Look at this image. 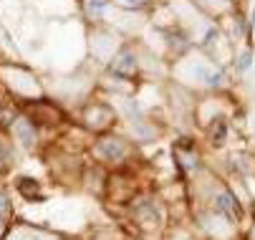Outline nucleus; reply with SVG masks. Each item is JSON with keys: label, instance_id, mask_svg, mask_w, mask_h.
Returning <instances> with one entry per match:
<instances>
[{"label": "nucleus", "instance_id": "2", "mask_svg": "<svg viewBox=\"0 0 255 240\" xmlns=\"http://www.w3.org/2000/svg\"><path fill=\"white\" fill-rule=\"evenodd\" d=\"M15 136L25 147H33L35 144V129L30 126V121H15Z\"/></svg>", "mask_w": 255, "mask_h": 240}, {"label": "nucleus", "instance_id": "8", "mask_svg": "<svg viewBox=\"0 0 255 240\" xmlns=\"http://www.w3.org/2000/svg\"><path fill=\"white\" fill-rule=\"evenodd\" d=\"M250 63H253V56H250V53H243V56H240V63H238V66H240V71L250 68Z\"/></svg>", "mask_w": 255, "mask_h": 240}, {"label": "nucleus", "instance_id": "3", "mask_svg": "<svg viewBox=\"0 0 255 240\" xmlns=\"http://www.w3.org/2000/svg\"><path fill=\"white\" fill-rule=\"evenodd\" d=\"M99 152H101L104 157H109V159H117V157H124V147H122V144H119L117 139H106V142H101Z\"/></svg>", "mask_w": 255, "mask_h": 240}, {"label": "nucleus", "instance_id": "4", "mask_svg": "<svg viewBox=\"0 0 255 240\" xmlns=\"http://www.w3.org/2000/svg\"><path fill=\"white\" fill-rule=\"evenodd\" d=\"M114 68H117L119 74H131L134 68H136V61H134V56H131V53H122V56L117 58Z\"/></svg>", "mask_w": 255, "mask_h": 240}, {"label": "nucleus", "instance_id": "7", "mask_svg": "<svg viewBox=\"0 0 255 240\" xmlns=\"http://www.w3.org/2000/svg\"><path fill=\"white\" fill-rule=\"evenodd\" d=\"M20 192L28 195V197H35V192H38V185H28V180H20Z\"/></svg>", "mask_w": 255, "mask_h": 240}, {"label": "nucleus", "instance_id": "1", "mask_svg": "<svg viewBox=\"0 0 255 240\" xmlns=\"http://www.w3.org/2000/svg\"><path fill=\"white\" fill-rule=\"evenodd\" d=\"M215 208H217V213L225 215L228 220H238L240 218V205H238V200L230 192H220V195H217L215 197Z\"/></svg>", "mask_w": 255, "mask_h": 240}, {"label": "nucleus", "instance_id": "10", "mask_svg": "<svg viewBox=\"0 0 255 240\" xmlns=\"http://www.w3.org/2000/svg\"><path fill=\"white\" fill-rule=\"evenodd\" d=\"M253 30H255V13H253Z\"/></svg>", "mask_w": 255, "mask_h": 240}, {"label": "nucleus", "instance_id": "9", "mask_svg": "<svg viewBox=\"0 0 255 240\" xmlns=\"http://www.w3.org/2000/svg\"><path fill=\"white\" fill-rule=\"evenodd\" d=\"M5 213H8V200L0 195V215H5Z\"/></svg>", "mask_w": 255, "mask_h": 240}, {"label": "nucleus", "instance_id": "6", "mask_svg": "<svg viewBox=\"0 0 255 240\" xmlns=\"http://www.w3.org/2000/svg\"><path fill=\"white\" fill-rule=\"evenodd\" d=\"M119 5H124V8H131V10H136V8H144L149 3V0H117Z\"/></svg>", "mask_w": 255, "mask_h": 240}, {"label": "nucleus", "instance_id": "5", "mask_svg": "<svg viewBox=\"0 0 255 240\" xmlns=\"http://www.w3.org/2000/svg\"><path fill=\"white\" fill-rule=\"evenodd\" d=\"M106 5H109V0H86V10L91 15H101L106 10Z\"/></svg>", "mask_w": 255, "mask_h": 240}]
</instances>
